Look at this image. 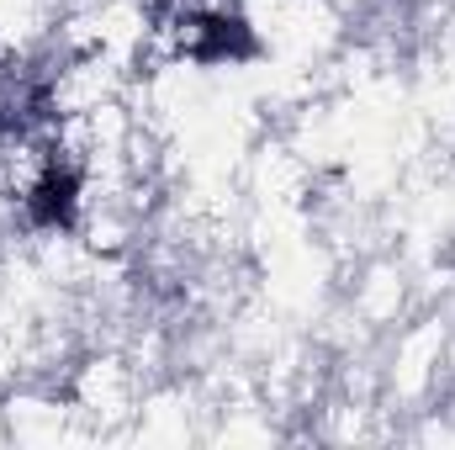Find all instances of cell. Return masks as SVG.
<instances>
[{"label": "cell", "mask_w": 455, "mask_h": 450, "mask_svg": "<svg viewBox=\"0 0 455 450\" xmlns=\"http://www.w3.org/2000/svg\"><path fill=\"white\" fill-rule=\"evenodd\" d=\"M159 27L180 43V53H191L202 64L243 59L254 48L243 16L228 11L223 0H159Z\"/></svg>", "instance_id": "cell-1"}, {"label": "cell", "mask_w": 455, "mask_h": 450, "mask_svg": "<svg viewBox=\"0 0 455 450\" xmlns=\"http://www.w3.org/2000/svg\"><path fill=\"white\" fill-rule=\"evenodd\" d=\"M48 117V80L21 64V59H5L0 64V133H27Z\"/></svg>", "instance_id": "cell-2"}, {"label": "cell", "mask_w": 455, "mask_h": 450, "mask_svg": "<svg viewBox=\"0 0 455 450\" xmlns=\"http://www.w3.org/2000/svg\"><path fill=\"white\" fill-rule=\"evenodd\" d=\"M75 197H80V175L69 170V165H48L43 175H37V186H32V197H27V218L37 228H64L75 218Z\"/></svg>", "instance_id": "cell-3"}]
</instances>
